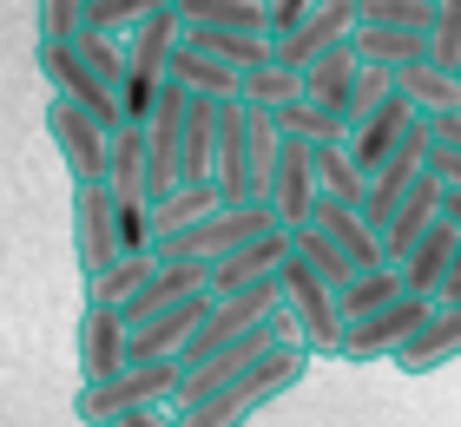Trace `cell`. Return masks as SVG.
<instances>
[{
	"mask_svg": "<svg viewBox=\"0 0 461 427\" xmlns=\"http://www.w3.org/2000/svg\"><path fill=\"white\" fill-rule=\"evenodd\" d=\"M178 7V0H86V13H79V33H132L145 27L152 13Z\"/></svg>",
	"mask_w": 461,
	"mask_h": 427,
	"instance_id": "obj_29",
	"label": "cell"
},
{
	"mask_svg": "<svg viewBox=\"0 0 461 427\" xmlns=\"http://www.w3.org/2000/svg\"><path fill=\"white\" fill-rule=\"evenodd\" d=\"M429 132H435V138H448V145H461V112H442V119H429Z\"/></svg>",
	"mask_w": 461,
	"mask_h": 427,
	"instance_id": "obj_39",
	"label": "cell"
},
{
	"mask_svg": "<svg viewBox=\"0 0 461 427\" xmlns=\"http://www.w3.org/2000/svg\"><path fill=\"white\" fill-rule=\"evenodd\" d=\"M356 27H363V0H317V7L303 13V27L284 33V40H270V47H277V67H297L303 73L317 53L343 47Z\"/></svg>",
	"mask_w": 461,
	"mask_h": 427,
	"instance_id": "obj_11",
	"label": "cell"
},
{
	"mask_svg": "<svg viewBox=\"0 0 461 427\" xmlns=\"http://www.w3.org/2000/svg\"><path fill=\"white\" fill-rule=\"evenodd\" d=\"M395 296H409V283H402V270H395V263H383V270H363V276L337 296V303H343V323H363V316L389 309Z\"/></svg>",
	"mask_w": 461,
	"mask_h": 427,
	"instance_id": "obj_27",
	"label": "cell"
},
{
	"mask_svg": "<svg viewBox=\"0 0 461 427\" xmlns=\"http://www.w3.org/2000/svg\"><path fill=\"white\" fill-rule=\"evenodd\" d=\"M349 47L363 67H383V73H402L415 59H429V33H402V27H356Z\"/></svg>",
	"mask_w": 461,
	"mask_h": 427,
	"instance_id": "obj_21",
	"label": "cell"
},
{
	"mask_svg": "<svg viewBox=\"0 0 461 427\" xmlns=\"http://www.w3.org/2000/svg\"><path fill=\"white\" fill-rule=\"evenodd\" d=\"M185 40H192L198 53L224 59L230 73H250V67H270V59H277L270 33H218V27H185Z\"/></svg>",
	"mask_w": 461,
	"mask_h": 427,
	"instance_id": "obj_24",
	"label": "cell"
},
{
	"mask_svg": "<svg viewBox=\"0 0 461 427\" xmlns=\"http://www.w3.org/2000/svg\"><path fill=\"white\" fill-rule=\"evenodd\" d=\"M317 198H337V204H356L363 210L369 204V178L356 171V158H349V145L337 138V145H317Z\"/></svg>",
	"mask_w": 461,
	"mask_h": 427,
	"instance_id": "obj_25",
	"label": "cell"
},
{
	"mask_svg": "<svg viewBox=\"0 0 461 427\" xmlns=\"http://www.w3.org/2000/svg\"><path fill=\"white\" fill-rule=\"evenodd\" d=\"M270 125H277L284 138H303V145H337V138H349V125H343L337 112H323V105H310V99L277 105V112H270Z\"/></svg>",
	"mask_w": 461,
	"mask_h": 427,
	"instance_id": "obj_28",
	"label": "cell"
},
{
	"mask_svg": "<svg viewBox=\"0 0 461 427\" xmlns=\"http://www.w3.org/2000/svg\"><path fill=\"white\" fill-rule=\"evenodd\" d=\"M455 244H461V230L442 218V224H435L422 244H415V250L402 256V263H395V270H402V283H409L415 296H442V283H448V263H455Z\"/></svg>",
	"mask_w": 461,
	"mask_h": 427,
	"instance_id": "obj_18",
	"label": "cell"
},
{
	"mask_svg": "<svg viewBox=\"0 0 461 427\" xmlns=\"http://www.w3.org/2000/svg\"><path fill=\"white\" fill-rule=\"evenodd\" d=\"M284 309L297 316V335H303L310 355H343V335H349L343 303H337V289H330L297 250H290V263H284Z\"/></svg>",
	"mask_w": 461,
	"mask_h": 427,
	"instance_id": "obj_4",
	"label": "cell"
},
{
	"mask_svg": "<svg viewBox=\"0 0 461 427\" xmlns=\"http://www.w3.org/2000/svg\"><path fill=\"white\" fill-rule=\"evenodd\" d=\"M165 79H178L192 99H244V73H230L224 59H212V53H198L192 40L172 53V73Z\"/></svg>",
	"mask_w": 461,
	"mask_h": 427,
	"instance_id": "obj_20",
	"label": "cell"
},
{
	"mask_svg": "<svg viewBox=\"0 0 461 427\" xmlns=\"http://www.w3.org/2000/svg\"><path fill=\"white\" fill-rule=\"evenodd\" d=\"M73 47L86 53L93 67H99V73H106V79L119 85V93H125V73H132V59H125V33H79Z\"/></svg>",
	"mask_w": 461,
	"mask_h": 427,
	"instance_id": "obj_34",
	"label": "cell"
},
{
	"mask_svg": "<svg viewBox=\"0 0 461 427\" xmlns=\"http://www.w3.org/2000/svg\"><path fill=\"white\" fill-rule=\"evenodd\" d=\"M363 27H402V33H435V0H363Z\"/></svg>",
	"mask_w": 461,
	"mask_h": 427,
	"instance_id": "obj_32",
	"label": "cell"
},
{
	"mask_svg": "<svg viewBox=\"0 0 461 427\" xmlns=\"http://www.w3.org/2000/svg\"><path fill=\"white\" fill-rule=\"evenodd\" d=\"M212 210H224V191H218V178H204V184H178L165 204H152V230H158V237H178V230L204 224Z\"/></svg>",
	"mask_w": 461,
	"mask_h": 427,
	"instance_id": "obj_23",
	"label": "cell"
},
{
	"mask_svg": "<svg viewBox=\"0 0 461 427\" xmlns=\"http://www.w3.org/2000/svg\"><path fill=\"white\" fill-rule=\"evenodd\" d=\"M113 427H185V421L165 408V414H125V421H113Z\"/></svg>",
	"mask_w": 461,
	"mask_h": 427,
	"instance_id": "obj_37",
	"label": "cell"
},
{
	"mask_svg": "<svg viewBox=\"0 0 461 427\" xmlns=\"http://www.w3.org/2000/svg\"><path fill=\"white\" fill-rule=\"evenodd\" d=\"M270 230H284L270 204H224V210H212L204 224L178 230V237H158L152 256H158V263H204V270H212V263H224L230 250L270 237Z\"/></svg>",
	"mask_w": 461,
	"mask_h": 427,
	"instance_id": "obj_3",
	"label": "cell"
},
{
	"mask_svg": "<svg viewBox=\"0 0 461 427\" xmlns=\"http://www.w3.org/2000/svg\"><path fill=\"white\" fill-rule=\"evenodd\" d=\"M47 138H53V152H59V165H67V178H73V184H106L113 132L86 112V105L47 99Z\"/></svg>",
	"mask_w": 461,
	"mask_h": 427,
	"instance_id": "obj_6",
	"label": "cell"
},
{
	"mask_svg": "<svg viewBox=\"0 0 461 427\" xmlns=\"http://www.w3.org/2000/svg\"><path fill=\"white\" fill-rule=\"evenodd\" d=\"M395 93H402L422 119H442V112H461V73L435 67V59H415V67L395 73Z\"/></svg>",
	"mask_w": 461,
	"mask_h": 427,
	"instance_id": "obj_19",
	"label": "cell"
},
{
	"mask_svg": "<svg viewBox=\"0 0 461 427\" xmlns=\"http://www.w3.org/2000/svg\"><path fill=\"white\" fill-rule=\"evenodd\" d=\"M290 244H297V256H303V263H310V270H317V276H323V283H330V289H337V296H343V289L356 283V263H349V256H343L337 244H330V237H323V230H317V224H303V230H290Z\"/></svg>",
	"mask_w": 461,
	"mask_h": 427,
	"instance_id": "obj_30",
	"label": "cell"
},
{
	"mask_svg": "<svg viewBox=\"0 0 461 427\" xmlns=\"http://www.w3.org/2000/svg\"><path fill=\"white\" fill-rule=\"evenodd\" d=\"M40 79L53 85V99L86 105V112L106 125V132H119V125H125V99H119V85L99 73L93 59L73 47V40H67V47H40Z\"/></svg>",
	"mask_w": 461,
	"mask_h": 427,
	"instance_id": "obj_5",
	"label": "cell"
},
{
	"mask_svg": "<svg viewBox=\"0 0 461 427\" xmlns=\"http://www.w3.org/2000/svg\"><path fill=\"white\" fill-rule=\"evenodd\" d=\"M185 395V361H132L125 375L99 381V388H79L73 395V414L86 427H113L125 414H165L178 408Z\"/></svg>",
	"mask_w": 461,
	"mask_h": 427,
	"instance_id": "obj_2",
	"label": "cell"
},
{
	"mask_svg": "<svg viewBox=\"0 0 461 427\" xmlns=\"http://www.w3.org/2000/svg\"><path fill=\"white\" fill-rule=\"evenodd\" d=\"M264 7H270V40H284V33L303 27V13L317 7V0H264Z\"/></svg>",
	"mask_w": 461,
	"mask_h": 427,
	"instance_id": "obj_36",
	"label": "cell"
},
{
	"mask_svg": "<svg viewBox=\"0 0 461 427\" xmlns=\"http://www.w3.org/2000/svg\"><path fill=\"white\" fill-rule=\"evenodd\" d=\"M79 13H86V0H40V47L79 40Z\"/></svg>",
	"mask_w": 461,
	"mask_h": 427,
	"instance_id": "obj_35",
	"label": "cell"
},
{
	"mask_svg": "<svg viewBox=\"0 0 461 427\" xmlns=\"http://www.w3.org/2000/svg\"><path fill=\"white\" fill-rule=\"evenodd\" d=\"M429 316H435V296H395L389 309H375L363 316V323H349L343 335V361H383V355H402L415 335L429 329Z\"/></svg>",
	"mask_w": 461,
	"mask_h": 427,
	"instance_id": "obj_7",
	"label": "cell"
},
{
	"mask_svg": "<svg viewBox=\"0 0 461 427\" xmlns=\"http://www.w3.org/2000/svg\"><path fill=\"white\" fill-rule=\"evenodd\" d=\"M455 355H461V303H435L429 329L395 355V369L402 375H429V369H448Z\"/></svg>",
	"mask_w": 461,
	"mask_h": 427,
	"instance_id": "obj_17",
	"label": "cell"
},
{
	"mask_svg": "<svg viewBox=\"0 0 461 427\" xmlns=\"http://www.w3.org/2000/svg\"><path fill=\"white\" fill-rule=\"evenodd\" d=\"M290 230H270V237L230 250L224 263H212V296H230V289H250V283H277L284 263H290Z\"/></svg>",
	"mask_w": 461,
	"mask_h": 427,
	"instance_id": "obj_16",
	"label": "cell"
},
{
	"mask_svg": "<svg viewBox=\"0 0 461 427\" xmlns=\"http://www.w3.org/2000/svg\"><path fill=\"white\" fill-rule=\"evenodd\" d=\"M73 256H79V276L113 270L119 263V210H113V191L106 184H73Z\"/></svg>",
	"mask_w": 461,
	"mask_h": 427,
	"instance_id": "obj_8",
	"label": "cell"
},
{
	"mask_svg": "<svg viewBox=\"0 0 461 427\" xmlns=\"http://www.w3.org/2000/svg\"><path fill=\"white\" fill-rule=\"evenodd\" d=\"M317 145H303V138H284L277 145V165H270V184H264V204L277 210V224L284 230H303L310 224V210H317Z\"/></svg>",
	"mask_w": 461,
	"mask_h": 427,
	"instance_id": "obj_10",
	"label": "cell"
},
{
	"mask_svg": "<svg viewBox=\"0 0 461 427\" xmlns=\"http://www.w3.org/2000/svg\"><path fill=\"white\" fill-rule=\"evenodd\" d=\"M435 303H461V244H455V263H448V283H442V296Z\"/></svg>",
	"mask_w": 461,
	"mask_h": 427,
	"instance_id": "obj_38",
	"label": "cell"
},
{
	"mask_svg": "<svg viewBox=\"0 0 461 427\" xmlns=\"http://www.w3.org/2000/svg\"><path fill=\"white\" fill-rule=\"evenodd\" d=\"M79 388H99V381H113L132 369V323H125L119 309H79Z\"/></svg>",
	"mask_w": 461,
	"mask_h": 427,
	"instance_id": "obj_9",
	"label": "cell"
},
{
	"mask_svg": "<svg viewBox=\"0 0 461 427\" xmlns=\"http://www.w3.org/2000/svg\"><path fill=\"white\" fill-rule=\"evenodd\" d=\"M310 361H317V355H310L303 342H284V349H277V355H264L244 381H230V388L204 395L198 408H178V421H185V427H244L250 414L264 408V401H277V395L297 388V381L310 375Z\"/></svg>",
	"mask_w": 461,
	"mask_h": 427,
	"instance_id": "obj_1",
	"label": "cell"
},
{
	"mask_svg": "<svg viewBox=\"0 0 461 427\" xmlns=\"http://www.w3.org/2000/svg\"><path fill=\"white\" fill-rule=\"evenodd\" d=\"M356 85H363V59H356L349 40H343V47H330V53H317V59L303 67V99L323 105V112H337L343 125H349V112H356Z\"/></svg>",
	"mask_w": 461,
	"mask_h": 427,
	"instance_id": "obj_15",
	"label": "cell"
},
{
	"mask_svg": "<svg viewBox=\"0 0 461 427\" xmlns=\"http://www.w3.org/2000/svg\"><path fill=\"white\" fill-rule=\"evenodd\" d=\"M152 270H158V256H119L113 270H99L93 283H86V303H93V309H119V316H125V303H132V296L152 283Z\"/></svg>",
	"mask_w": 461,
	"mask_h": 427,
	"instance_id": "obj_26",
	"label": "cell"
},
{
	"mask_svg": "<svg viewBox=\"0 0 461 427\" xmlns=\"http://www.w3.org/2000/svg\"><path fill=\"white\" fill-rule=\"evenodd\" d=\"M310 224L323 230L330 244H337L349 263H356V276L363 270H383L389 263V250H383V230H375L356 204H337V198H317V210H310Z\"/></svg>",
	"mask_w": 461,
	"mask_h": 427,
	"instance_id": "obj_13",
	"label": "cell"
},
{
	"mask_svg": "<svg viewBox=\"0 0 461 427\" xmlns=\"http://www.w3.org/2000/svg\"><path fill=\"white\" fill-rule=\"evenodd\" d=\"M185 27H218V33H270L264 0H178Z\"/></svg>",
	"mask_w": 461,
	"mask_h": 427,
	"instance_id": "obj_22",
	"label": "cell"
},
{
	"mask_svg": "<svg viewBox=\"0 0 461 427\" xmlns=\"http://www.w3.org/2000/svg\"><path fill=\"white\" fill-rule=\"evenodd\" d=\"M415 119H422V112H415L402 93H389L383 105H375V112L356 119V125H349V138H343V145H349V158H356V171H363V178H375V171L395 158V145L409 138V125H415Z\"/></svg>",
	"mask_w": 461,
	"mask_h": 427,
	"instance_id": "obj_12",
	"label": "cell"
},
{
	"mask_svg": "<svg viewBox=\"0 0 461 427\" xmlns=\"http://www.w3.org/2000/svg\"><path fill=\"white\" fill-rule=\"evenodd\" d=\"M442 198H448V184L435 178V171H422V178H415V191H409L402 204H395V218L383 224V250H389V263H402V256L422 244L435 224H442Z\"/></svg>",
	"mask_w": 461,
	"mask_h": 427,
	"instance_id": "obj_14",
	"label": "cell"
},
{
	"mask_svg": "<svg viewBox=\"0 0 461 427\" xmlns=\"http://www.w3.org/2000/svg\"><path fill=\"white\" fill-rule=\"evenodd\" d=\"M429 59L461 73V0H435V33H429Z\"/></svg>",
	"mask_w": 461,
	"mask_h": 427,
	"instance_id": "obj_33",
	"label": "cell"
},
{
	"mask_svg": "<svg viewBox=\"0 0 461 427\" xmlns=\"http://www.w3.org/2000/svg\"><path fill=\"white\" fill-rule=\"evenodd\" d=\"M290 99H303V73L297 67H250L244 73V105H258V112H277V105H290Z\"/></svg>",
	"mask_w": 461,
	"mask_h": 427,
	"instance_id": "obj_31",
	"label": "cell"
}]
</instances>
